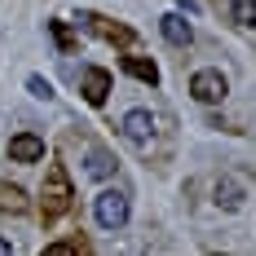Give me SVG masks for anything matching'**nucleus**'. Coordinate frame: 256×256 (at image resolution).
<instances>
[{"mask_svg": "<svg viewBox=\"0 0 256 256\" xmlns=\"http://www.w3.org/2000/svg\"><path fill=\"white\" fill-rule=\"evenodd\" d=\"M71 177H66V168L62 164H53L49 177H44V216H62L66 208H71Z\"/></svg>", "mask_w": 256, "mask_h": 256, "instance_id": "nucleus-1", "label": "nucleus"}, {"mask_svg": "<svg viewBox=\"0 0 256 256\" xmlns=\"http://www.w3.org/2000/svg\"><path fill=\"white\" fill-rule=\"evenodd\" d=\"M93 212H98V226L102 230H120L128 221V194L124 190H102L98 204H93Z\"/></svg>", "mask_w": 256, "mask_h": 256, "instance_id": "nucleus-2", "label": "nucleus"}, {"mask_svg": "<svg viewBox=\"0 0 256 256\" xmlns=\"http://www.w3.org/2000/svg\"><path fill=\"white\" fill-rule=\"evenodd\" d=\"M190 93H194V102L216 106V102H226V93H230V80L221 76V71H194V80H190Z\"/></svg>", "mask_w": 256, "mask_h": 256, "instance_id": "nucleus-3", "label": "nucleus"}, {"mask_svg": "<svg viewBox=\"0 0 256 256\" xmlns=\"http://www.w3.org/2000/svg\"><path fill=\"white\" fill-rule=\"evenodd\" d=\"M80 93H84V102H88V106H102L106 98H110V71L88 66V71L80 76Z\"/></svg>", "mask_w": 256, "mask_h": 256, "instance_id": "nucleus-4", "label": "nucleus"}, {"mask_svg": "<svg viewBox=\"0 0 256 256\" xmlns=\"http://www.w3.org/2000/svg\"><path fill=\"white\" fill-rule=\"evenodd\" d=\"M9 159L14 164H36V159H44V142L36 132H18V137H9Z\"/></svg>", "mask_w": 256, "mask_h": 256, "instance_id": "nucleus-5", "label": "nucleus"}, {"mask_svg": "<svg viewBox=\"0 0 256 256\" xmlns=\"http://www.w3.org/2000/svg\"><path fill=\"white\" fill-rule=\"evenodd\" d=\"M124 137L132 142V146H150V137H154L150 110H128L124 115Z\"/></svg>", "mask_w": 256, "mask_h": 256, "instance_id": "nucleus-6", "label": "nucleus"}, {"mask_svg": "<svg viewBox=\"0 0 256 256\" xmlns=\"http://www.w3.org/2000/svg\"><path fill=\"white\" fill-rule=\"evenodd\" d=\"M159 31H164V40H168V44H177V49H186V44L194 40V26L186 22L181 14H168V18L159 22Z\"/></svg>", "mask_w": 256, "mask_h": 256, "instance_id": "nucleus-7", "label": "nucleus"}, {"mask_svg": "<svg viewBox=\"0 0 256 256\" xmlns=\"http://www.w3.org/2000/svg\"><path fill=\"white\" fill-rule=\"evenodd\" d=\"M243 199H248V190H243V181H238V177H221V181H216V204H221V208L238 212Z\"/></svg>", "mask_w": 256, "mask_h": 256, "instance_id": "nucleus-8", "label": "nucleus"}, {"mask_svg": "<svg viewBox=\"0 0 256 256\" xmlns=\"http://www.w3.org/2000/svg\"><path fill=\"white\" fill-rule=\"evenodd\" d=\"M84 172L98 177V181H106V177H115V159H110L102 146H88V164H84Z\"/></svg>", "mask_w": 256, "mask_h": 256, "instance_id": "nucleus-9", "label": "nucleus"}, {"mask_svg": "<svg viewBox=\"0 0 256 256\" xmlns=\"http://www.w3.org/2000/svg\"><path fill=\"white\" fill-rule=\"evenodd\" d=\"M124 66H128V76H137L142 84H159V66L150 58H124Z\"/></svg>", "mask_w": 256, "mask_h": 256, "instance_id": "nucleus-10", "label": "nucleus"}, {"mask_svg": "<svg viewBox=\"0 0 256 256\" xmlns=\"http://www.w3.org/2000/svg\"><path fill=\"white\" fill-rule=\"evenodd\" d=\"M230 18L238 26H256V0H230Z\"/></svg>", "mask_w": 256, "mask_h": 256, "instance_id": "nucleus-11", "label": "nucleus"}, {"mask_svg": "<svg viewBox=\"0 0 256 256\" xmlns=\"http://www.w3.org/2000/svg\"><path fill=\"white\" fill-rule=\"evenodd\" d=\"M0 208H14V212H22V208H26V194L18 190V186H4V181H0Z\"/></svg>", "mask_w": 256, "mask_h": 256, "instance_id": "nucleus-12", "label": "nucleus"}, {"mask_svg": "<svg viewBox=\"0 0 256 256\" xmlns=\"http://www.w3.org/2000/svg\"><path fill=\"white\" fill-rule=\"evenodd\" d=\"M26 88H31L40 102H49V98H53V84H49V80H40V76H31V80H26Z\"/></svg>", "mask_w": 256, "mask_h": 256, "instance_id": "nucleus-13", "label": "nucleus"}, {"mask_svg": "<svg viewBox=\"0 0 256 256\" xmlns=\"http://www.w3.org/2000/svg\"><path fill=\"white\" fill-rule=\"evenodd\" d=\"M40 256H76V248H71V243H53V248H44Z\"/></svg>", "mask_w": 256, "mask_h": 256, "instance_id": "nucleus-14", "label": "nucleus"}, {"mask_svg": "<svg viewBox=\"0 0 256 256\" xmlns=\"http://www.w3.org/2000/svg\"><path fill=\"white\" fill-rule=\"evenodd\" d=\"M0 256H14V248H9V243H4V238H0Z\"/></svg>", "mask_w": 256, "mask_h": 256, "instance_id": "nucleus-15", "label": "nucleus"}]
</instances>
